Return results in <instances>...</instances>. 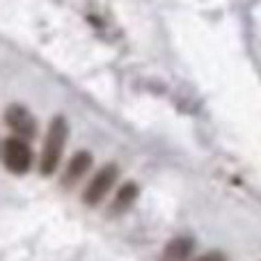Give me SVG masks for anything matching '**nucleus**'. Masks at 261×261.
I'll return each instance as SVG.
<instances>
[{"mask_svg": "<svg viewBox=\"0 0 261 261\" xmlns=\"http://www.w3.org/2000/svg\"><path fill=\"white\" fill-rule=\"evenodd\" d=\"M67 138H69V124L64 117H55L48 126L44 140V149H41V161H39V172L44 176H50L58 170L60 161H62L64 147H67Z\"/></svg>", "mask_w": 261, "mask_h": 261, "instance_id": "f257e3e1", "label": "nucleus"}, {"mask_svg": "<svg viewBox=\"0 0 261 261\" xmlns=\"http://www.w3.org/2000/svg\"><path fill=\"white\" fill-rule=\"evenodd\" d=\"M119 179V167L115 163H108L103 165L99 172L94 174V179L90 181V186L85 188V195H83V202L87 206H99L106 197H108L110 188L115 186V181Z\"/></svg>", "mask_w": 261, "mask_h": 261, "instance_id": "f03ea898", "label": "nucleus"}, {"mask_svg": "<svg viewBox=\"0 0 261 261\" xmlns=\"http://www.w3.org/2000/svg\"><path fill=\"white\" fill-rule=\"evenodd\" d=\"M3 158L12 174H25L32 167V149H30V144H28V140L9 138L7 142H5Z\"/></svg>", "mask_w": 261, "mask_h": 261, "instance_id": "7ed1b4c3", "label": "nucleus"}, {"mask_svg": "<svg viewBox=\"0 0 261 261\" xmlns=\"http://www.w3.org/2000/svg\"><path fill=\"white\" fill-rule=\"evenodd\" d=\"M5 124L14 130V138L30 140L37 133V119L32 117V113L21 103H14L5 110Z\"/></svg>", "mask_w": 261, "mask_h": 261, "instance_id": "20e7f679", "label": "nucleus"}, {"mask_svg": "<svg viewBox=\"0 0 261 261\" xmlns=\"http://www.w3.org/2000/svg\"><path fill=\"white\" fill-rule=\"evenodd\" d=\"M92 167V153L90 151H78L76 156L69 161L67 170H64V176H62V186H76L83 176L90 172Z\"/></svg>", "mask_w": 261, "mask_h": 261, "instance_id": "39448f33", "label": "nucleus"}, {"mask_svg": "<svg viewBox=\"0 0 261 261\" xmlns=\"http://www.w3.org/2000/svg\"><path fill=\"white\" fill-rule=\"evenodd\" d=\"M193 239H188V236H176V239H172L170 243L165 245V250H163L161 254V261H188L190 254H193Z\"/></svg>", "mask_w": 261, "mask_h": 261, "instance_id": "423d86ee", "label": "nucleus"}, {"mask_svg": "<svg viewBox=\"0 0 261 261\" xmlns=\"http://www.w3.org/2000/svg\"><path fill=\"white\" fill-rule=\"evenodd\" d=\"M138 195H140L138 184H133V181H128L126 186H122V188H119L117 197H115L113 206H110V213H113V216H119V213L128 211V208L133 206V202H135V199H138Z\"/></svg>", "mask_w": 261, "mask_h": 261, "instance_id": "0eeeda50", "label": "nucleus"}, {"mask_svg": "<svg viewBox=\"0 0 261 261\" xmlns=\"http://www.w3.org/2000/svg\"><path fill=\"white\" fill-rule=\"evenodd\" d=\"M190 261H227V257L222 252H218V250H213V252L199 254V257H195V259H190Z\"/></svg>", "mask_w": 261, "mask_h": 261, "instance_id": "6e6552de", "label": "nucleus"}]
</instances>
